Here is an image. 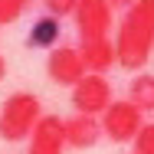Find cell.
Returning <instances> with one entry per match:
<instances>
[{
  "label": "cell",
  "instance_id": "52a82bcc",
  "mask_svg": "<svg viewBox=\"0 0 154 154\" xmlns=\"http://www.w3.org/2000/svg\"><path fill=\"white\" fill-rule=\"evenodd\" d=\"M62 151H66L62 115H43L26 141V154H62Z\"/></svg>",
  "mask_w": 154,
  "mask_h": 154
},
{
  "label": "cell",
  "instance_id": "2e32d148",
  "mask_svg": "<svg viewBox=\"0 0 154 154\" xmlns=\"http://www.w3.org/2000/svg\"><path fill=\"white\" fill-rule=\"evenodd\" d=\"M3 75H7V56H0V82H3Z\"/></svg>",
  "mask_w": 154,
  "mask_h": 154
},
{
  "label": "cell",
  "instance_id": "e0dca14e",
  "mask_svg": "<svg viewBox=\"0 0 154 154\" xmlns=\"http://www.w3.org/2000/svg\"><path fill=\"white\" fill-rule=\"evenodd\" d=\"M79 3H82V0H79Z\"/></svg>",
  "mask_w": 154,
  "mask_h": 154
},
{
  "label": "cell",
  "instance_id": "277c9868",
  "mask_svg": "<svg viewBox=\"0 0 154 154\" xmlns=\"http://www.w3.org/2000/svg\"><path fill=\"white\" fill-rule=\"evenodd\" d=\"M102 134L108 138V141H115V144H128V141H134L138 138V131L144 128V115L128 102V98H115L105 112H102Z\"/></svg>",
  "mask_w": 154,
  "mask_h": 154
},
{
  "label": "cell",
  "instance_id": "5b68a950",
  "mask_svg": "<svg viewBox=\"0 0 154 154\" xmlns=\"http://www.w3.org/2000/svg\"><path fill=\"white\" fill-rule=\"evenodd\" d=\"M72 17H75L79 43L82 39H105L115 30V10L108 7V0H82Z\"/></svg>",
  "mask_w": 154,
  "mask_h": 154
},
{
  "label": "cell",
  "instance_id": "ba28073f",
  "mask_svg": "<svg viewBox=\"0 0 154 154\" xmlns=\"http://www.w3.org/2000/svg\"><path fill=\"white\" fill-rule=\"evenodd\" d=\"M62 134H66V148H72V151H89L98 144V138H102V125L98 118L92 115H69V118H62Z\"/></svg>",
  "mask_w": 154,
  "mask_h": 154
},
{
  "label": "cell",
  "instance_id": "8992f818",
  "mask_svg": "<svg viewBox=\"0 0 154 154\" xmlns=\"http://www.w3.org/2000/svg\"><path fill=\"white\" fill-rule=\"evenodd\" d=\"M46 75H49L56 85L72 89V85L85 75V62H82V56H79V46L59 43V46L46 56Z\"/></svg>",
  "mask_w": 154,
  "mask_h": 154
},
{
  "label": "cell",
  "instance_id": "7c38bea8",
  "mask_svg": "<svg viewBox=\"0 0 154 154\" xmlns=\"http://www.w3.org/2000/svg\"><path fill=\"white\" fill-rule=\"evenodd\" d=\"M30 10V0H0V26H13Z\"/></svg>",
  "mask_w": 154,
  "mask_h": 154
},
{
  "label": "cell",
  "instance_id": "9c48e42d",
  "mask_svg": "<svg viewBox=\"0 0 154 154\" xmlns=\"http://www.w3.org/2000/svg\"><path fill=\"white\" fill-rule=\"evenodd\" d=\"M79 56L85 62V72H92V75H108V69L118 66L112 36H105V39H82L79 43Z\"/></svg>",
  "mask_w": 154,
  "mask_h": 154
},
{
  "label": "cell",
  "instance_id": "8fae6325",
  "mask_svg": "<svg viewBox=\"0 0 154 154\" xmlns=\"http://www.w3.org/2000/svg\"><path fill=\"white\" fill-rule=\"evenodd\" d=\"M128 102L141 115L154 112V72H134V79L128 85Z\"/></svg>",
  "mask_w": 154,
  "mask_h": 154
},
{
  "label": "cell",
  "instance_id": "9a60e30c",
  "mask_svg": "<svg viewBox=\"0 0 154 154\" xmlns=\"http://www.w3.org/2000/svg\"><path fill=\"white\" fill-rule=\"evenodd\" d=\"M138 0H108V7L112 10H128V7H134Z\"/></svg>",
  "mask_w": 154,
  "mask_h": 154
},
{
  "label": "cell",
  "instance_id": "6da1fadb",
  "mask_svg": "<svg viewBox=\"0 0 154 154\" xmlns=\"http://www.w3.org/2000/svg\"><path fill=\"white\" fill-rule=\"evenodd\" d=\"M115 56L128 72H144L154 53V0H138L128 7L115 30Z\"/></svg>",
  "mask_w": 154,
  "mask_h": 154
},
{
  "label": "cell",
  "instance_id": "5bb4252c",
  "mask_svg": "<svg viewBox=\"0 0 154 154\" xmlns=\"http://www.w3.org/2000/svg\"><path fill=\"white\" fill-rule=\"evenodd\" d=\"M43 7H46V17H53V20H62V17L75 13L79 0H43Z\"/></svg>",
  "mask_w": 154,
  "mask_h": 154
},
{
  "label": "cell",
  "instance_id": "30bf717a",
  "mask_svg": "<svg viewBox=\"0 0 154 154\" xmlns=\"http://www.w3.org/2000/svg\"><path fill=\"white\" fill-rule=\"evenodd\" d=\"M59 36H62L59 20H53V17L43 13L30 26V33H26V46H30V49H43V53H53V49L59 46Z\"/></svg>",
  "mask_w": 154,
  "mask_h": 154
},
{
  "label": "cell",
  "instance_id": "4fadbf2b",
  "mask_svg": "<svg viewBox=\"0 0 154 154\" xmlns=\"http://www.w3.org/2000/svg\"><path fill=\"white\" fill-rule=\"evenodd\" d=\"M131 154H154V122H144V128L138 131V138L131 141Z\"/></svg>",
  "mask_w": 154,
  "mask_h": 154
},
{
  "label": "cell",
  "instance_id": "3957f363",
  "mask_svg": "<svg viewBox=\"0 0 154 154\" xmlns=\"http://www.w3.org/2000/svg\"><path fill=\"white\" fill-rule=\"evenodd\" d=\"M115 102L112 95V82L108 75H92L85 72L75 85H72V95H69V105L75 115H92V118H102V112Z\"/></svg>",
  "mask_w": 154,
  "mask_h": 154
},
{
  "label": "cell",
  "instance_id": "7a4b0ae2",
  "mask_svg": "<svg viewBox=\"0 0 154 154\" xmlns=\"http://www.w3.org/2000/svg\"><path fill=\"white\" fill-rule=\"evenodd\" d=\"M43 118V102L36 92H10L0 105V138L17 144V141H30L33 128Z\"/></svg>",
  "mask_w": 154,
  "mask_h": 154
}]
</instances>
